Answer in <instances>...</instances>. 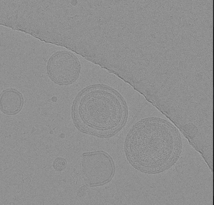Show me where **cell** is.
<instances>
[{"label":"cell","mask_w":214,"mask_h":205,"mask_svg":"<svg viewBox=\"0 0 214 205\" xmlns=\"http://www.w3.org/2000/svg\"><path fill=\"white\" fill-rule=\"evenodd\" d=\"M181 148L178 129L168 121L158 117L141 119L128 132L124 144L128 161L145 173L164 171L170 157L179 155Z\"/></svg>","instance_id":"cell-1"},{"label":"cell","mask_w":214,"mask_h":205,"mask_svg":"<svg viewBox=\"0 0 214 205\" xmlns=\"http://www.w3.org/2000/svg\"><path fill=\"white\" fill-rule=\"evenodd\" d=\"M80 115L96 120L101 131L116 127L123 120L125 109L122 100L111 88L93 85L83 90L76 105Z\"/></svg>","instance_id":"cell-2"},{"label":"cell","mask_w":214,"mask_h":205,"mask_svg":"<svg viewBox=\"0 0 214 205\" xmlns=\"http://www.w3.org/2000/svg\"><path fill=\"white\" fill-rule=\"evenodd\" d=\"M46 72L50 79L60 86L72 84L78 79L81 70L80 62L72 52L58 51L49 58Z\"/></svg>","instance_id":"cell-3"},{"label":"cell","mask_w":214,"mask_h":205,"mask_svg":"<svg viewBox=\"0 0 214 205\" xmlns=\"http://www.w3.org/2000/svg\"><path fill=\"white\" fill-rule=\"evenodd\" d=\"M81 168L83 179L90 185L105 184L112 177L114 172L113 161L106 153L98 151L82 156Z\"/></svg>","instance_id":"cell-4"},{"label":"cell","mask_w":214,"mask_h":205,"mask_svg":"<svg viewBox=\"0 0 214 205\" xmlns=\"http://www.w3.org/2000/svg\"><path fill=\"white\" fill-rule=\"evenodd\" d=\"M23 104L22 94L17 89L8 88L1 93L0 98V107L4 113L12 115L18 112Z\"/></svg>","instance_id":"cell-5"},{"label":"cell","mask_w":214,"mask_h":205,"mask_svg":"<svg viewBox=\"0 0 214 205\" xmlns=\"http://www.w3.org/2000/svg\"><path fill=\"white\" fill-rule=\"evenodd\" d=\"M67 166V162L65 159L62 157H57L53 161L52 166L54 169L57 172L64 170Z\"/></svg>","instance_id":"cell-6"},{"label":"cell","mask_w":214,"mask_h":205,"mask_svg":"<svg viewBox=\"0 0 214 205\" xmlns=\"http://www.w3.org/2000/svg\"><path fill=\"white\" fill-rule=\"evenodd\" d=\"M60 137L62 139H64L65 137V135L64 133H62L60 135Z\"/></svg>","instance_id":"cell-7"},{"label":"cell","mask_w":214,"mask_h":205,"mask_svg":"<svg viewBox=\"0 0 214 205\" xmlns=\"http://www.w3.org/2000/svg\"><path fill=\"white\" fill-rule=\"evenodd\" d=\"M49 133H50V134H52L53 133V131H50Z\"/></svg>","instance_id":"cell-8"}]
</instances>
